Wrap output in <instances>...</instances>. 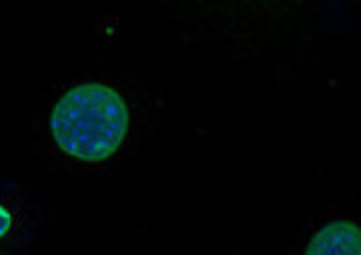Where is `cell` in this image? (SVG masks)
<instances>
[{
	"label": "cell",
	"instance_id": "cell-1",
	"mask_svg": "<svg viewBox=\"0 0 361 255\" xmlns=\"http://www.w3.org/2000/svg\"><path fill=\"white\" fill-rule=\"evenodd\" d=\"M47 127L63 157L99 165L115 157L129 137V101L109 83H77L54 101Z\"/></svg>",
	"mask_w": 361,
	"mask_h": 255
},
{
	"label": "cell",
	"instance_id": "cell-2",
	"mask_svg": "<svg viewBox=\"0 0 361 255\" xmlns=\"http://www.w3.org/2000/svg\"><path fill=\"white\" fill-rule=\"evenodd\" d=\"M305 255H361V225L348 219L323 225L307 243Z\"/></svg>",
	"mask_w": 361,
	"mask_h": 255
},
{
	"label": "cell",
	"instance_id": "cell-3",
	"mask_svg": "<svg viewBox=\"0 0 361 255\" xmlns=\"http://www.w3.org/2000/svg\"><path fill=\"white\" fill-rule=\"evenodd\" d=\"M23 233V207L11 197L0 193V247L16 242Z\"/></svg>",
	"mask_w": 361,
	"mask_h": 255
}]
</instances>
